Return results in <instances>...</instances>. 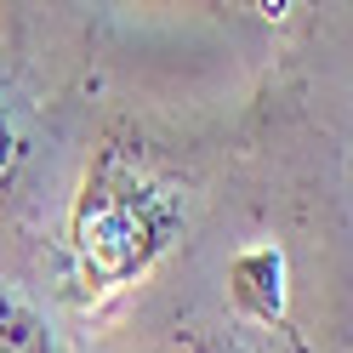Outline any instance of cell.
<instances>
[{"label":"cell","mask_w":353,"mask_h":353,"mask_svg":"<svg viewBox=\"0 0 353 353\" xmlns=\"http://www.w3.org/2000/svg\"><path fill=\"white\" fill-rule=\"evenodd\" d=\"M0 148H6V120H0Z\"/></svg>","instance_id":"3"},{"label":"cell","mask_w":353,"mask_h":353,"mask_svg":"<svg viewBox=\"0 0 353 353\" xmlns=\"http://www.w3.org/2000/svg\"><path fill=\"white\" fill-rule=\"evenodd\" d=\"M0 353H46V325L0 296Z\"/></svg>","instance_id":"2"},{"label":"cell","mask_w":353,"mask_h":353,"mask_svg":"<svg viewBox=\"0 0 353 353\" xmlns=\"http://www.w3.org/2000/svg\"><path fill=\"white\" fill-rule=\"evenodd\" d=\"M234 291H239V302L245 307H256L262 319H274L279 314V256L274 251H245L234 262Z\"/></svg>","instance_id":"1"}]
</instances>
